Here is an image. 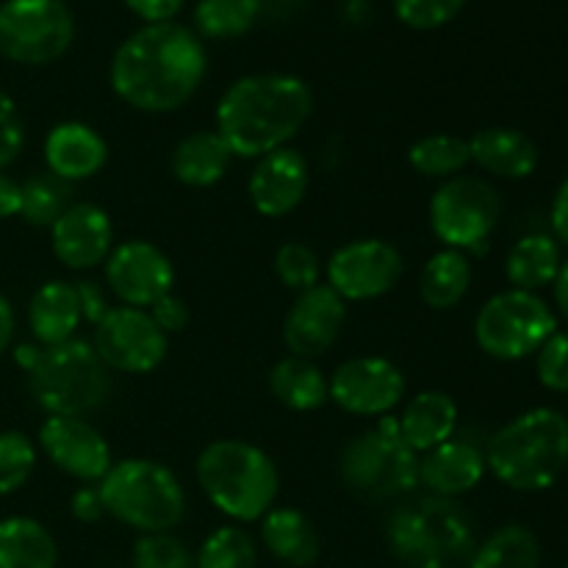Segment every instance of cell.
I'll use <instances>...</instances> for the list:
<instances>
[{"label": "cell", "mask_w": 568, "mask_h": 568, "mask_svg": "<svg viewBox=\"0 0 568 568\" xmlns=\"http://www.w3.org/2000/svg\"><path fill=\"white\" fill-rule=\"evenodd\" d=\"M209 55L194 31L178 22L144 26L116 48L111 89L122 103L144 114L183 109L203 87Z\"/></svg>", "instance_id": "cell-1"}, {"label": "cell", "mask_w": 568, "mask_h": 568, "mask_svg": "<svg viewBox=\"0 0 568 568\" xmlns=\"http://www.w3.org/2000/svg\"><path fill=\"white\" fill-rule=\"evenodd\" d=\"M314 111L311 87L297 75L261 72L239 78L216 105V133L233 159H255L288 148Z\"/></svg>", "instance_id": "cell-2"}, {"label": "cell", "mask_w": 568, "mask_h": 568, "mask_svg": "<svg viewBox=\"0 0 568 568\" xmlns=\"http://www.w3.org/2000/svg\"><path fill=\"white\" fill-rule=\"evenodd\" d=\"M486 466L514 491H547L568 469V419L555 408L516 416L491 436Z\"/></svg>", "instance_id": "cell-3"}, {"label": "cell", "mask_w": 568, "mask_h": 568, "mask_svg": "<svg viewBox=\"0 0 568 568\" xmlns=\"http://www.w3.org/2000/svg\"><path fill=\"white\" fill-rule=\"evenodd\" d=\"M197 483L211 505L239 525L261 521L275 508L281 475L270 455L250 442L220 438L197 455Z\"/></svg>", "instance_id": "cell-4"}, {"label": "cell", "mask_w": 568, "mask_h": 568, "mask_svg": "<svg viewBox=\"0 0 568 568\" xmlns=\"http://www.w3.org/2000/svg\"><path fill=\"white\" fill-rule=\"evenodd\" d=\"M105 514L142 536L170 532L186 514V491L164 464L150 458L116 460L98 483Z\"/></svg>", "instance_id": "cell-5"}, {"label": "cell", "mask_w": 568, "mask_h": 568, "mask_svg": "<svg viewBox=\"0 0 568 568\" xmlns=\"http://www.w3.org/2000/svg\"><path fill=\"white\" fill-rule=\"evenodd\" d=\"M388 544L408 568H444L471 558L475 536L464 510L444 497L399 505L388 519Z\"/></svg>", "instance_id": "cell-6"}, {"label": "cell", "mask_w": 568, "mask_h": 568, "mask_svg": "<svg viewBox=\"0 0 568 568\" xmlns=\"http://www.w3.org/2000/svg\"><path fill=\"white\" fill-rule=\"evenodd\" d=\"M28 388L48 416H87L109 399L111 369L92 344L70 338L55 347H42L28 372Z\"/></svg>", "instance_id": "cell-7"}, {"label": "cell", "mask_w": 568, "mask_h": 568, "mask_svg": "<svg viewBox=\"0 0 568 568\" xmlns=\"http://www.w3.org/2000/svg\"><path fill=\"white\" fill-rule=\"evenodd\" d=\"M342 477L369 499L405 497L419 486V455L405 444L397 416H383L344 447Z\"/></svg>", "instance_id": "cell-8"}, {"label": "cell", "mask_w": 568, "mask_h": 568, "mask_svg": "<svg viewBox=\"0 0 568 568\" xmlns=\"http://www.w3.org/2000/svg\"><path fill=\"white\" fill-rule=\"evenodd\" d=\"M558 331V314L536 292L494 294L475 316L477 347L497 361H521Z\"/></svg>", "instance_id": "cell-9"}, {"label": "cell", "mask_w": 568, "mask_h": 568, "mask_svg": "<svg viewBox=\"0 0 568 568\" xmlns=\"http://www.w3.org/2000/svg\"><path fill=\"white\" fill-rule=\"evenodd\" d=\"M430 227L438 242L458 253H483L503 216V197L488 181L455 175L433 192Z\"/></svg>", "instance_id": "cell-10"}, {"label": "cell", "mask_w": 568, "mask_h": 568, "mask_svg": "<svg viewBox=\"0 0 568 568\" xmlns=\"http://www.w3.org/2000/svg\"><path fill=\"white\" fill-rule=\"evenodd\" d=\"M75 20L64 0H3L0 55L22 67L53 64L70 50Z\"/></svg>", "instance_id": "cell-11"}, {"label": "cell", "mask_w": 568, "mask_h": 568, "mask_svg": "<svg viewBox=\"0 0 568 568\" xmlns=\"http://www.w3.org/2000/svg\"><path fill=\"white\" fill-rule=\"evenodd\" d=\"M92 347L111 372L150 375L164 364L170 353V336L155 325L150 311L114 305L94 327Z\"/></svg>", "instance_id": "cell-12"}, {"label": "cell", "mask_w": 568, "mask_h": 568, "mask_svg": "<svg viewBox=\"0 0 568 568\" xmlns=\"http://www.w3.org/2000/svg\"><path fill=\"white\" fill-rule=\"evenodd\" d=\"M403 255L383 239L347 242L327 261V286L344 303H366L392 292L403 277Z\"/></svg>", "instance_id": "cell-13"}, {"label": "cell", "mask_w": 568, "mask_h": 568, "mask_svg": "<svg viewBox=\"0 0 568 568\" xmlns=\"http://www.w3.org/2000/svg\"><path fill=\"white\" fill-rule=\"evenodd\" d=\"M331 399L353 416L383 419L405 397V375L394 361L381 355L349 358L327 377Z\"/></svg>", "instance_id": "cell-14"}, {"label": "cell", "mask_w": 568, "mask_h": 568, "mask_svg": "<svg viewBox=\"0 0 568 568\" xmlns=\"http://www.w3.org/2000/svg\"><path fill=\"white\" fill-rule=\"evenodd\" d=\"M105 286L120 305L144 308L159 303L175 286V266L155 244L131 239L116 244L105 258Z\"/></svg>", "instance_id": "cell-15"}, {"label": "cell", "mask_w": 568, "mask_h": 568, "mask_svg": "<svg viewBox=\"0 0 568 568\" xmlns=\"http://www.w3.org/2000/svg\"><path fill=\"white\" fill-rule=\"evenodd\" d=\"M39 449L81 486H98L114 466L109 442L83 416H48L39 427Z\"/></svg>", "instance_id": "cell-16"}, {"label": "cell", "mask_w": 568, "mask_h": 568, "mask_svg": "<svg viewBox=\"0 0 568 568\" xmlns=\"http://www.w3.org/2000/svg\"><path fill=\"white\" fill-rule=\"evenodd\" d=\"M347 322V303L327 283L300 292L283 322V342L297 358L316 361L338 342Z\"/></svg>", "instance_id": "cell-17"}, {"label": "cell", "mask_w": 568, "mask_h": 568, "mask_svg": "<svg viewBox=\"0 0 568 568\" xmlns=\"http://www.w3.org/2000/svg\"><path fill=\"white\" fill-rule=\"evenodd\" d=\"M50 247L67 270H94L114 250L111 216L94 203H72L50 227Z\"/></svg>", "instance_id": "cell-18"}, {"label": "cell", "mask_w": 568, "mask_h": 568, "mask_svg": "<svg viewBox=\"0 0 568 568\" xmlns=\"http://www.w3.org/2000/svg\"><path fill=\"white\" fill-rule=\"evenodd\" d=\"M308 192V161L300 150L281 148L255 161L247 181V194L261 216H286L297 209Z\"/></svg>", "instance_id": "cell-19"}, {"label": "cell", "mask_w": 568, "mask_h": 568, "mask_svg": "<svg viewBox=\"0 0 568 568\" xmlns=\"http://www.w3.org/2000/svg\"><path fill=\"white\" fill-rule=\"evenodd\" d=\"M486 471V453L477 444L449 438L419 458V486H425L433 497L455 499L475 491Z\"/></svg>", "instance_id": "cell-20"}, {"label": "cell", "mask_w": 568, "mask_h": 568, "mask_svg": "<svg viewBox=\"0 0 568 568\" xmlns=\"http://www.w3.org/2000/svg\"><path fill=\"white\" fill-rule=\"evenodd\" d=\"M105 161H109V144L92 125L83 122H59L44 139L48 172L70 186L98 175Z\"/></svg>", "instance_id": "cell-21"}, {"label": "cell", "mask_w": 568, "mask_h": 568, "mask_svg": "<svg viewBox=\"0 0 568 568\" xmlns=\"http://www.w3.org/2000/svg\"><path fill=\"white\" fill-rule=\"evenodd\" d=\"M469 153L483 172L505 181H525L538 166V144L516 128H483L469 139Z\"/></svg>", "instance_id": "cell-22"}, {"label": "cell", "mask_w": 568, "mask_h": 568, "mask_svg": "<svg viewBox=\"0 0 568 568\" xmlns=\"http://www.w3.org/2000/svg\"><path fill=\"white\" fill-rule=\"evenodd\" d=\"M81 305H78L75 283L48 281L33 292L28 303V325L39 347H55L75 338L81 327Z\"/></svg>", "instance_id": "cell-23"}, {"label": "cell", "mask_w": 568, "mask_h": 568, "mask_svg": "<svg viewBox=\"0 0 568 568\" xmlns=\"http://www.w3.org/2000/svg\"><path fill=\"white\" fill-rule=\"evenodd\" d=\"M399 433L405 444L416 455H425L430 449L442 447L444 442L455 438L458 433V405L444 392H422L405 405L403 416H397Z\"/></svg>", "instance_id": "cell-24"}, {"label": "cell", "mask_w": 568, "mask_h": 568, "mask_svg": "<svg viewBox=\"0 0 568 568\" xmlns=\"http://www.w3.org/2000/svg\"><path fill=\"white\" fill-rule=\"evenodd\" d=\"M261 544L281 564L303 568L320 558V532L297 508H272L261 519Z\"/></svg>", "instance_id": "cell-25"}, {"label": "cell", "mask_w": 568, "mask_h": 568, "mask_svg": "<svg viewBox=\"0 0 568 568\" xmlns=\"http://www.w3.org/2000/svg\"><path fill=\"white\" fill-rule=\"evenodd\" d=\"M233 153L216 131H197L181 139L172 153V175L192 189H209L231 170Z\"/></svg>", "instance_id": "cell-26"}, {"label": "cell", "mask_w": 568, "mask_h": 568, "mask_svg": "<svg viewBox=\"0 0 568 568\" xmlns=\"http://www.w3.org/2000/svg\"><path fill=\"white\" fill-rule=\"evenodd\" d=\"M59 547L44 525L28 516L0 521V568H55Z\"/></svg>", "instance_id": "cell-27"}, {"label": "cell", "mask_w": 568, "mask_h": 568, "mask_svg": "<svg viewBox=\"0 0 568 568\" xmlns=\"http://www.w3.org/2000/svg\"><path fill=\"white\" fill-rule=\"evenodd\" d=\"M270 388L277 403L297 410V414L320 410L331 399L325 372L314 361L297 358V355H288L272 366Z\"/></svg>", "instance_id": "cell-28"}, {"label": "cell", "mask_w": 568, "mask_h": 568, "mask_svg": "<svg viewBox=\"0 0 568 568\" xmlns=\"http://www.w3.org/2000/svg\"><path fill=\"white\" fill-rule=\"evenodd\" d=\"M560 247L555 236L532 233L519 239L505 258V277L519 292H536L555 283L560 272Z\"/></svg>", "instance_id": "cell-29"}, {"label": "cell", "mask_w": 568, "mask_h": 568, "mask_svg": "<svg viewBox=\"0 0 568 568\" xmlns=\"http://www.w3.org/2000/svg\"><path fill=\"white\" fill-rule=\"evenodd\" d=\"M471 264L469 255L458 250H438L427 258L419 275V294L427 308L449 311L469 294Z\"/></svg>", "instance_id": "cell-30"}, {"label": "cell", "mask_w": 568, "mask_h": 568, "mask_svg": "<svg viewBox=\"0 0 568 568\" xmlns=\"http://www.w3.org/2000/svg\"><path fill=\"white\" fill-rule=\"evenodd\" d=\"M469 568H541V544L527 527L505 525L471 552Z\"/></svg>", "instance_id": "cell-31"}, {"label": "cell", "mask_w": 568, "mask_h": 568, "mask_svg": "<svg viewBox=\"0 0 568 568\" xmlns=\"http://www.w3.org/2000/svg\"><path fill=\"white\" fill-rule=\"evenodd\" d=\"M408 164L419 175L449 181L471 164L469 139L453 136V133H430V136L416 139L408 150Z\"/></svg>", "instance_id": "cell-32"}, {"label": "cell", "mask_w": 568, "mask_h": 568, "mask_svg": "<svg viewBox=\"0 0 568 568\" xmlns=\"http://www.w3.org/2000/svg\"><path fill=\"white\" fill-rule=\"evenodd\" d=\"M261 0H200L194 26L209 39L244 37L258 22Z\"/></svg>", "instance_id": "cell-33"}, {"label": "cell", "mask_w": 568, "mask_h": 568, "mask_svg": "<svg viewBox=\"0 0 568 568\" xmlns=\"http://www.w3.org/2000/svg\"><path fill=\"white\" fill-rule=\"evenodd\" d=\"M70 183L61 178L42 172L22 183V205L20 216L33 227H53V222L70 209Z\"/></svg>", "instance_id": "cell-34"}, {"label": "cell", "mask_w": 568, "mask_h": 568, "mask_svg": "<svg viewBox=\"0 0 568 568\" xmlns=\"http://www.w3.org/2000/svg\"><path fill=\"white\" fill-rule=\"evenodd\" d=\"M255 564L258 547L239 525H225L211 532L194 558V568H255Z\"/></svg>", "instance_id": "cell-35"}, {"label": "cell", "mask_w": 568, "mask_h": 568, "mask_svg": "<svg viewBox=\"0 0 568 568\" xmlns=\"http://www.w3.org/2000/svg\"><path fill=\"white\" fill-rule=\"evenodd\" d=\"M37 444L20 430L0 433V497L20 491L37 469Z\"/></svg>", "instance_id": "cell-36"}, {"label": "cell", "mask_w": 568, "mask_h": 568, "mask_svg": "<svg viewBox=\"0 0 568 568\" xmlns=\"http://www.w3.org/2000/svg\"><path fill=\"white\" fill-rule=\"evenodd\" d=\"M275 275L292 292H308L322 283V261L308 244L288 242L275 253Z\"/></svg>", "instance_id": "cell-37"}, {"label": "cell", "mask_w": 568, "mask_h": 568, "mask_svg": "<svg viewBox=\"0 0 568 568\" xmlns=\"http://www.w3.org/2000/svg\"><path fill=\"white\" fill-rule=\"evenodd\" d=\"M133 568H194V558L170 532H150L133 547Z\"/></svg>", "instance_id": "cell-38"}, {"label": "cell", "mask_w": 568, "mask_h": 568, "mask_svg": "<svg viewBox=\"0 0 568 568\" xmlns=\"http://www.w3.org/2000/svg\"><path fill=\"white\" fill-rule=\"evenodd\" d=\"M466 0H394V11L399 20L416 31H433L460 14Z\"/></svg>", "instance_id": "cell-39"}, {"label": "cell", "mask_w": 568, "mask_h": 568, "mask_svg": "<svg viewBox=\"0 0 568 568\" xmlns=\"http://www.w3.org/2000/svg\"><path fill=\"white\" fill-rule=\"evenodd\" d=\"M536 375L544 388L568 392V333L555 331L536 353Z\"/></svg>", "instance_id": "cell-40"}, {"label": "cell", "mask_w": 568, "mask_h": 568, "mask_svg": "<svg viewBox=\"0 0 568 568\" xmlns=\"http://www.w3.org/2000/svg\"><path fill=\"white\" fill-rule=\"evenodd\" d=\"M26 148V128L17 111V103L0 89V172L17 161V155Z\"/></svg>", "instance_id": "cell-41"}, {"label": "cell", "mask_w": 568, "mask_h": 568, "mask_svg": "<svg viewBox=\"0 0 568 568\" xmlns=\"http://www.w3.org/2000/svg\"><path fill=\"white\" fill-rule=\"evenodd\" d=\"M148 311H150V316H153L155 325H159L166 336H175V333H181L183 327L189 325V320H192L186 300L178 297L175 292L164 294V297H161L159 303L150 305Z\"/></svg>", "instance_id": "cell-42"}, {"label": "cell", "mask_w": 568, "mask_h": 568, "mask_svg": "<svg viewBox=\"0 0 568 568\" xmlns=\"http://www.w3.org/2000/svg\"><path fill=\"white\" fill-rule=\"evenodd\" d=\"M75 292H78V305H81V320L89 322L92 327H98L103 322V316L109 314L114 305L109 303V294L100 283L94 281H81L75 283Z\"/></svg>", "instance_id": "cell-43"}, {"label": "cell", "mask_w": 568, "mask_h": 568, "mask_svg": "<svg viewBox=\"0 0 568 568\" xmlns=\"http://www.w3.org/2000/svg\"><path fill=\"white\" fill-rule=\"evenodd\" d=\"M186 0H125L128 9L144 20L148 26H159V22H172V17L183 9Z\"/></svg>", "instance_id": "cell-44"}, {"label": "cell", "mask_w": 568, "mask_h": 568, "mask_svg": "<svg viewBox=\"0 0 568 568\" xmlns=\"http://www.w3.org/2000/svg\"><path fill=\"white\" fill-rule=\"evenodd\" d=\"M72 516H75L78 521H83V525H92V521L103 519L105 514V505H103V497H100V491L94 486H81L75 494H72Z\"/></svg>", "instance_id": "cell-45"}, {"label": "cell", "mask_w": 568, "mask_h": 568, "mask_svg": "<svg viewBox=\"0 0 568 568\" xmlns=\"http://www.w3.org/2000/svg\"><path fill=\"white\" fill-rule=\"evenodd\" d=\"M549 222H552L555 242L568 244V178L558 186L552 200V211H549Z\"/></svg>", "instance_id": "cell-46"}, {"label": "cell", "mask_w": 568, "mask_h": 568, "mask_svg": "<svg viewBox=\"0 0 568 568\" xmlns=\"http://www.w3.org/2000/svg\"><path fill=\"white\" fill-rule=\"evenodd\" d=\"M22 205V183L0 172V220H11L20 214Z\"/></svg>", "instance_id": "cell-47"}, {"label": "cell", "mask_w": 568, "mask_h": 568, "mask_svg": "<svg viewBox=\"0 0 568 568\" xmlns=\"http://www.w3.org/2000/svg\"><path fill=\"white\" fill-rule=\"evenodd\" d=\"M14 331H17L14 308H11L6 294H0V355H3L6 349L11 347V342H14Z\"/></svg>", "instance_id": "cell-48"}, {"label": "cell", "mask_w": 568, "mask_h": 568, "mask_svg": "<svg viewBox=\"0 0 568 568\" xmlns=\"http://www.w3.org/2000/svg\"><path fill=\"white\" fill-rule=\"evenodd\" d=\"M555 305H558V314L568 322V261L560 266L558 277H555Z\"/></svg>", "instance_id": "cell-49"}, {"label": "cell", "mask_w": 568, "mask_h": 568, "mask_svg": "<svg viewBox=\"0 0 568 568\" xmlns=\"http://www.w3.org/2000/svg\"><path fill=\"white\" fill-rule=\"evenodd\" d=\"M39 353H42V347H39L37 342H33V344H20V347L14 349L17 366H20V369H26V375H28V372L33 369V364H37Z\"/></svg>", "instance_id": "cell-50"}, {"label": "cell", "mask_w": 568, "mask_h": 568, "mask_svg": "<svg viewBox=\"0 0 568 568\" xmlns=\"http://www.w3.org/2000/svg\"><path fill=\"white\" fill-rule=\"evenodd\" d=\"M444 568H458V566H444Z\"/></svg>", "instance_id": "cell-51"}, {"label": "cell", "mask_w": 568, "mask_h": 568, "mask_svg": "<svg viewBox=\"0 0 568 568\" xmlns=\"http://www.w3.org/2000/svg\"><path fill=\"white\" fill-rule=\"evenodd\" d=\"M564 568H568V566H564Z\"/></svg>", "instance_id": "cell-52"}]
</instances>
